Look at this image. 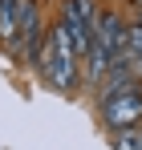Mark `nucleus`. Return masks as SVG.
Returning a JSON list of instances; mask_svg holds the SVG:
<instances>
[{
  "instance_id": "1",
  "label": "nucleus",
  "mask_w": 142,
  "mask_h": 150,
  "mask_svg": "<svg viewBox=\"0 0 142 150\" xmlns=\"http://www.w3.org/2000/svg\"><path fill=\"white\" fill-rule=\"evenodd\" d=\"M37 61H41V73H45V81L53 89H61V93H73L77 89V81H81L77 53L69 49V37H65L61 25H53V33L45 37V45L37 49Z\"/></svg>"
},
{
  "instance_id": "2",
  "label": "nucleus",
  "mask_w": 142,
  "mask_h": 150,
  "mask_svg": "<svg viewBox=\"0 0 142 150\" xmlns=\"http://www.w3.org/2000/svg\"><path fill=\"white\" fill-rule=\"evenodd\" d=\"M102 118H106V126L114 134L118 130H130V126H142V89L134 85V89H126L118 98L102 101Z\"/></svg>"
},
{
  "instance_id": "3",
  "label": "nucleus",
  "mask_w": 142,
  "mask_h": 150,
  "mask_svg": "<svg viewBox=\"0 0 142 150\" xmlns=\"http://www.w3.org/2000/svg\"><path fill=\"white\" fill-rule=\"evenodd\" d=\"M0 37L8 45L21 41V0H0Z\"/></svg>"
},
{
  "instance_id": "4",
  "label": "nucleus",
  "mask_w": 142,
  "mask_h": 150,
  "mask_svg": "<svg viewBox=\"0 0 142 150\" xmlns=\"http://www.w3.org/2000/svg\"><path fill=\"white\" fill-rule=\"evenodd\" d=\"M114 150H142V126L118 130V134H114Z\"/></svg>"
},
{
  "instance_id": "5",
  "label": "nucleus",
  "mask_w": 142,
  "mask_h": 150,
  "mask_svg": "<svg viewBox=\"0 0 142 150\" xmlns=\"http://www.w3.org/2000/svg\"><path fill=\"white\" fill-rule=\"evenodd\" d=\"M69 4H73V12H77L89 28H97V4L94 0H69Z\"/></svg>"
},
{
  "instance_id": "6",
  "label": "nucleus",
  "mask_w": 142,
  "mask_h": 150,
  "mask_svg": "<svg viewBox=\"0 0 142 150\" xmlns=\"http://www.w3.org/2000/svg\"><path fill=\"white\" fill-rule=\"evenodd\" d=\"M126 61H130V69H134V77H142V45H138L134 53H130Z\"/></svg>"
},
{
  "instance_id": "7",
  "label": "nucleus",
  "mask_w": 142,
  "mask_h": 150,
  "mask_svg": "<svg viewBox=\"0 0 142 150\" xmlns=\"http://www.w3.org/2000/svg\"><path fill=\"white\" fill-rule=\"evenodd\" d=\"M134 28H142V8H138V16H134Z\"/></svg>"
}]
</instances>
